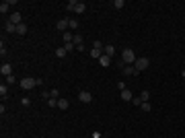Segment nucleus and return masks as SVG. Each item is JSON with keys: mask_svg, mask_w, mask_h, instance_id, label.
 Returning a JSON list of instances; mask_svg holds the SVG:
<instances>
[{"mask_svg": "<svg viewBox=\"0 0 185 138\" xmlns=\"http://www.w3.org/2000/svg\"><path fill=\"white\" fill-rule=\"evenodd\" d=\"M121 62H124L126 66H134V62H136V54H134V50L126 48V50L121 52Z\"/></svg>", "mask_w": 185, "mask_h": 138, "instance_id": "f257e3e1", "label": "nucleus"}, {"mask_svg": "<svg viewBox=\"0 0 185 138\" xmlns=\"http://www.w3.org/2000/svg\"><path fill=\"white\" fill-rule=\"evenodd\" d=\"M66 10H74V12L82 15V12L86 10V4H84V2H78V0H70L68 6H66Z\"/></svg>", "mask_w": 185, "mask_h": 138, "instance_id": "f03ea898", "label": "nucleus"}, {"mask_svg": "<svg viewBox=\"0 0 185 138\" xmlns=\"http://www.w3.org/2000/svg\"><path fill=\"white\" fill-rule=\"evenodd\" d=\"M148 66H150V60L144 58V56H142V58H136V62H134V68H136L138 72H144Z\"/></svg>", "mask_w": 185, "mask_h": 138, "instance_id": "7ed1b4c3", "label": "nucleus"}, {"mask_svg": "<svg viewBox=\"0 0 185 138\" xmlns=\"http://www.w3.org/2000/svg\"><path fill=\"white\" fill-rule=\"evenodd\" d=\"M37 87V80L35 78H23L21 80V89L23 91H31V89H35Z\"/></svg>", "mask_w": 185, "mask_h": 138, "instance_id": "20e7f679", "label": "nucleus"}, {"mask_svg": "<svg viewBox=\"0 0 185 138\" xmlns=\"http://www.w3.org/2000/svg\"><path fill=\"white\" fill-rule=\"evenodd\" d=\"M68 23H70V19H60V21L56 23V27H58V31L66 33V31H68Z\"/></svg>", "mask_w": 185, "mask_h": 138, "instance_id": "39448f33", "label": "nucleus"}, {"mask_svg": "<svg viewBox=\"0 0 185 138\" xmlns=\"http://www.w3.org/2000/svg\"><path fill=\"white\" fill-rule=\"evenodd\" d=\"M78 101H82V103H90V101H92V95L88 93V91H80V93H78Z\"/></svg>", "mask_w": 185, "mask_h": 138, "instance_id": "423d86ee", "label": "nucleus"}, {"mask_svg": "<svg viewBox=\"0 0 185 138\" xmlns=\"http://www.w3.org/2000/svg\"><path fill=\"white\" fill-rule=\"evenodd\" d=\"M0 74H2V76H10V74H12V66L4 62L2 66H0Z\"/></svg>", "mask_w": 185, "mask_h": 138, "instance_id": "0eeeda50", "label": "nucleus"}, {"mask_svg": "<svg viewBox=\"0 0 185 138\" xmlns=\"http://www.w3.org/2000/svg\"><path fill=\"white\" fill-rule=\"evenodd\" d=\"M8 23H14V25H21V23H23V17H21V12H12V15H10V19H8Z\"/></svg>", "mask_w": 185, "mask_h": 138, "instance_id": "6e6552de", "label": "nucleus"}, {"mask_svg": "<svg viewBox=\"0 0 185 138\" xmlns=\"http://www.w3.org/2000/svg\"><path fill=\"white\" fill-rule=\"evenodd\" d=\"M124 74H128V76H138L140 72H138L134 66H124Z\"/></svg>", "mask_w": 185, "mask_h": 138, "instance_id": "1a4fd4ad", "label": "nucleus"}, {"mask_svg": "<svg viewBox=\"0 0 185 138\" xmlns=\"http://www.w3.org/2000/svg\"><path fill=\"white\" fill-rule=\"evenodd\" d=\"M99 64H101V66H103V68H107V66H111V58H109V56H105V54H103V56H101V58H99Z\"/></svg>", "mask_w": 185, "mask_h": 138, "instance_id": "9d476101", "label": "nucleus"}, {"mask_svg": "<svg viewBox=\"0 0 185 138\" xmlns=\"http://www.w3.org/2000/svg\"><path fill=\"white\" fill-rule=\"evenodd\" d=\"M121 99H124V101H132V99H134V95H132L130 89H124V91H121Z\"/></svg>", "mask_w": 185, "mask_h": 138, "instance_id": "9b49d317", "label": "nucleus"}, {"mask_svg": "<svg viewBox=\"0 0 185 138\" xmlns=\"http://www.w3.org/2000/svg\"><path fill=\"white\" fill-rule=\"evenodd\" d=\"M58 107H60V109H68V107H70V103H68V99L60 97V99H58Z\"/></svg>", "mask_w": 185, "mask_h": 138, "instance_id": "f8f14e48", "label": "nucleus"}, {"mask_svg": "<svg viewBox=\"0 0 185 138\" xmlns=\"http://www.w3.org/2000/svg\"><path fill=\"white\" fill-rule=\"evenodd\" d=\"M17 33L23 37V35H27V25L25 23H21V25H17Z\"/></svg>", "mask_w": 185, "mask_h": 138, "instance_id": "ddd939ff", "label": "nucleus"}, {"mask_svg": "<svg viewBox=\"0 0 185 138\" xmlns=\"http://www.w3.org/2000/svg\"><path fill=\"white\" fill-rule=\"evenodd\" d=\"M4 29H6V33H17V25L14 23H4Z\"/></svg>", "mask_w": 185, "mask_h": 138, "instance_id": "4468645a", "label": "nucleus"}, {"mask_svg": "<svg viewBox=\"0 0 185 138\" xmlns=\"http://www.w3.org/2000/svg\"><path fill=\"white\" fill-rule=\"evenodd\" d=\"M103 52H105V56H109V58H111V56H115V48H113L111 43H109V45H105V50H103Z\"/></svg>", "mask_w": 185, "mask_h": 138, "instance_id": "2eb2a0df", "label": "nucleus"}, {"mask_svg": "<svg viewBox=\"0 0 185 138\" xmlns=\"http://www.w3.org/2000/svg\"><path fill=\"white\" fill-rule=\"evenodd\" d=\"M62 39H64V43H70V41L74 39V35H72L70 31H66V33H62Z\"/></svg>", "mask_w": 185, "mask_h": 138, "instance_id": "dca6fc26", "label": "nucleus"}, {"mask_svg": "<svg viewBox=\"0 0 185 138\" xmlns=\"http://www.w3.org/2000/svg\"><path fill=\"white\" fill-rule=\"evenodd\" d=\"M92 50H99V52H103V50H105V48H103V41L95 39V41H92Z\"/></svg>", "mask_w": 185, "mask_h": 138, "instance_id": "f3484780", "label": "nucleus"}, {"mask_svg": "<svg viewBox=\"0 0 185 138\" xmlns=\"http://www.w3.org/2000/svg\"><path fill=\"white\" fill-rule=\"evenodd\" d=\"M0 97H2V99H6V97H8V87L0 85Z\"/></svg>", "mask_w": 185, "mask_h": 138, "instance_id": "a211bd4d", "label": "nucleus"}, {"mask_svg": "<svg viewBox=\"0 0 185 138\" xmlns=\"http://www.w3.org/2000/svg\"><path fill=\"white\" fill-rule=\"evenodd\" d=\"M66 54H68V52L64 50V45H62V48H58V50H56V58H66Z\"/></svg>", "mask_w": 185, "mask_h": 138, "instance_id": "6ab92c4d", "label": "nucleus"}, {"mask_svg": "<svg viewBox=\"0 0 185 138\" xmlns=\"http://www.w3.org/2000/svg\"><path fill=\"white\" fill-rule=\"evenodd\" d=\"M64 50H66L68 54H70L72 50H76V45H74V41H70V43H64Z\"/></svg>", "mask_w": 185, "mask_h": 138, "instance_id": "aec40b11", "label": "nucleus"}, {"mask_svg": "<svg viewBox=\"0 0 185 138\" xmlns=\"http://www.w3.org/2000/svg\"><path fill=\"white\" fill-rule=\"evenodd\" d=\"M68 29H70V31H76V29H78V21H74V19H72L70 23H68Z\"/></svg>", "mask_w": 185, "mask_h": 138, "instance_id": "412c9836", "label": "nucleus"}, {"mask_svg": "<svg viewBox=\"0 0 185 138\" xmlns=\"http://www.w3.org/2000/svg\"><path fill=\"white\" fill-rule=\"evenodd\" d=\"M72 41H74V45H76V48H78V45H82V41H84V39H82V35H78V33H76Z\"/></svg>", "mask_w": 185, "mask_h": 138, "instance_id": "4be33fe9", "label": "nucleus"}, {"mask_svg": "<svg viewBox=\"0 0 185 138\" xmlns=\"http://www.w3.org/2000/svg\"><path fill=\"white\" fill-rule=\"evenodd\" d=\"M103 56V52H99V50H90V58H95V60H99Z\"/></svg>", "mask_w": 185, "mask_h": 138, "instance_id": "5701e85b", "label": "nucleus"}, {"mask_svg": "<svg viewBox=\"0 0 185 138\" xmlns=\"http://www.w3.org/2000/svg\"><path fill=\"white\" fill-rule=\"evenodd\" d=\"M140 99H142V103H146V101L150 99V93H148V91H142V93H140Z\"/></svg>", "mask_w": 185, "mask_h": 138, "instance_id": "b1692460", "label": "nucleus"}, {"mask_svg": "<svg viewBox=\"0 0 185 138\" xmlns=\"http://www.w3.org/2000/svg\"><path fill=\"white\" fill-rule=\"evenodd\" d=\"M113 6L119 10V8H124V6H126V2H124V0H113Z\"/></svg>", "mask_w": 185, "mask_h": 138, "instance_id": "393cba45", "label": "nucleus"}, {"mask_svg": "<svg viewBox=\"0 0 185 138\" xmlns=\"http://www.w3.org/2000/svg\"><path fill=\"white\" fill-rule=\"evenodd\" d=\"M8 6H10L8 2H2V4H0V12H2V15H4V12H8Z\"/></svg>", "mask_w": 185, "mask_h": 138, "instance_id": "a878e982", "label": "nucleus"}, {"mask_svg": "<svg viewBox=\"0 0 185 138\" xmlns=\"http://www.w3.org/2000/svg\"><path fill=\"white\" fill-rule=\"evenodd\" d=\"M48 105H50V107H58V99H54V97L48 99Z\"/></svg>", "mask_w": 185, "mask_h": 138, "instance_id": "bb28decb", "label": "nucleus"}, {"mask_svg": "<svg viewBox=\"0 0 185 138\" xmlns=\"http://www.w3.org/2000/svg\"><path fill=\"white\" fill-rule=\"evenodd\" d=\"M140 107H142L144 111H150V109H152V105H150V101H146V103H142Z\"/></svg>", "mask_w": 185, "mask_h": 138, "instance_id": "cd10ccee", "label": "nucleus"}, {"mask_svg": "<svg viewBox=\"0 0 185 138\" xmlns=\"http://www.w3.org/2000/svg\"><path fill=\"white\" fill-rule=\"evenodd\" d=\"M50 93H52V97H54V99H60V91H58V89H52Z\"/></svg>", "mask_w": 185, "mask_h": 138, "instance_id": "c85d7f7f", "label": "nucleus"}, {"mask_svg": "<svg viewBox=\"0 0 185 138\" xmlns=\"http://www.w3.org/2000/svg\"><path fill=\"white\" fill-rule=\"evenodd\" d=\"M132 103H134V105H142V99H140V97H134Z\"/></svg>", "mask_w": 185, "mask_h": 138, "instance_id": "c756f323", "label": "nucleus"}, {"mask_svg": "<svg viewBox=\"0 0 185 138\" xmlns=\"http://www.w3.org/2000/svg\"><path fill=\"white\" fill-rule=\"evenodd\" d=\"M0 54H2V56L6 54V45H4V41H2V43H0Z\"/></svg>", "mask_w": 185, "mask_h": 138, "instance_id": "7c9ffc66", "label": "nucleus"}, {"mask_svg": "<svg viewBox=\"0 0 185 138\" xmlns=\"http://www.w3.org/2000/svg\"><path fill=\"white\" fill-rule=\"evenodd\" d=\"M14 80H17V78H14L12 74H10V76H6V83H8V85H14Z\"/></svg>", "mask_w": 185, "mask_h": 138, "instance_id": "2f4dec72", "label": "nucleus"}, {"mask_svg": "<svg viewBox=\"0 0 185 138\" xmlns=\"http://www.w3.org/2000/svg\"><path fill=\"white\" fill-rule=\"evenodd\" d=\"M181 76H183V78H185V70H183V72H181Z\"/></svg>", "mask_w": 185, "mask_h": 138, "instance_id": "473e14b6", "label": "nucleus"}]
</instances>
